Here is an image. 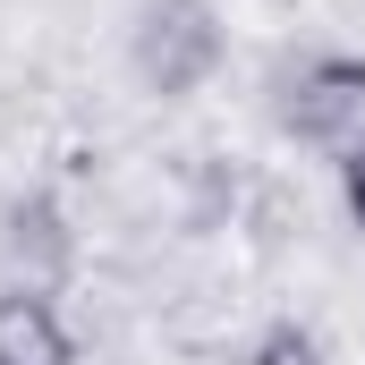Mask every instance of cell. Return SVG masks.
Returning <instances> with one entry per match:
<instances>
[{
	"label": "cell",
	"instance_id": "obj_1",
	"mask_svg": "<svg viewBox=\"0 0 365 365\" xmlns=\"http://www.w3.org/2000/svg\"><path fill=\"white\" fill-rule=\"evenodd\" d=\"M128 60H136L145 93L187 102L221 68V17H212V0H145L136 9V34H128Z\"/></svg>",
	"mask_w": 365,
	"mask_h": 365
},
{
	"label": "cell",
	"instance_id": "obj_2",
	"mask_svg": "<svg viewBox=\"0 0 365 365\" xmlns=\"http://www.w3.org/2000/svg\"><path fill=\"white\" fill-rule=\"evenodd\" d=\"M280 128L331 162L365 153V60L331 51V60H306L289 77V102H280Z\"/></svg>",
	"mask_w": 365,
	"mask_h": 365
},
{
	"label": "cell",
	"instance_id": "obj_3",
	"mask_svg": "<svg viewBox=\"0 0 365 365\" xmlns=\"http://www.w3.org/2000/svg\"><path fill=\"white\" fill-rule=\"evenodd\" d=\"M0 365H77L68 323L34 289H0Z\"/></svg>",
	"mask_w": 365,
	"mask_h": 365
},
{
	"label": "cell",
	"instance_id": "obj_4",
	"mask_svg": "<svg viewBox=\"0 0 365 365\" xmlns=\"http://www.w3.org/2000/svg\"><path fill=\"white\" fill-rule=\"evenodd\" d=\"M238 365H323V349H314L297 323H272V331H264V340H255Z\"/></svg>",
	"mask_w": 365,
	"mask_h": 365
},
{
	"label": "cell",
	"instance_id": "obj_5",
	"mask_svg": "<svg viewBox=\"0 0 365 365\" xmlns=\"http://www.w3.org/2000/svg\"><path fill=\"white\" fill-rule=\"evenodd\" d=\"M340 195H349V221L365 230V153H349V162H340Z\"/></svg>",
	"mask_w": 365,
	"mask_h": 365
}]
</instances>
